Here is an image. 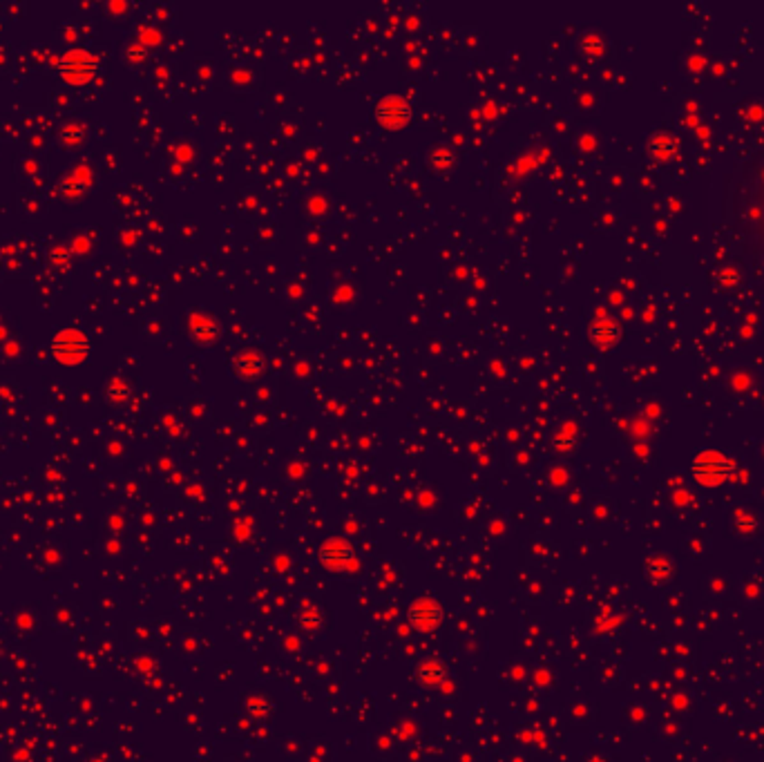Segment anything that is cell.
I'll return each instance as SVG.
<instances>
[{
	"label": "cell",
	"instance_id": "7c38bea8",
	"mask_svg": "<svg viewBox=\"0 0 764 762\" xmlns=\"http://www.w3.org/2000/svg\"><path fill=\"white\" fill-rule=\"evenodd\" d=\"M192 331L199 338H203V340H210V338H215L219 333V325L208 316H197V318H192Z\"/></svg>",
	"mask_w": 764,
	"mask_h": 762
},
{
	"label": "cell",
	"instance_id": "30bf717a",
	"mask_svg": "<svg viewBox=\"0 0 764 762\" xmlns=\"http://www.w3.org/2000/svg\"><path fill=\"white\" fill-rule=\"evenodd\" d=\"M733 526L737 532H742V535H753V532L760 528V519L740 507V510L733 512Z\"/></svg>",
	"mask_w": 764,
	"mask_h": 762
},
{
	"label": "cell",
	"instance_id": "8992f818",
	"mask_svg": "<svg viewBox=\"0 0 764 762\" xmlns=\"http://www.w3.org/2000/svg\"><path fill=\"white\" fill-rule=\"evenodd\" d=\"M675 563L670 561L668 557L659 555V557H650L646 561V577L652 586H664L675 579Z\"/></svg>",
	"mask_w": 764,
	"mask_h": 762
},
{
	"label": "cell",
	"instance_id": "7a4b0ae2",
	"mask_svg": "<svg viewBox=\"0 0 764 762\" xmlns=\"http://www.w3.org/2000/svg\"><path fill=\"white\" fill-rule=\"evenodd\" d=\"M318 561L329 570L342 572V570L353 568V566L358 563V553H355V546L351 544V541H346L342 537H331V539L322 541L320 544Z\"/></svg>",
	"mask_w": 764,
	"mask_h": 762
},
{
	"label": "cell",
	"instance_id": "277c9868",
	"mask_svg": "<svg viewBox=\"0 0 764 762\" xmlns=\"http://www.w3.org/2000/svg\"><path fill=\"white\" fill-rule=\"evenodd\" d=\"M376 118L385 128H405L411 121V103L400 94H385L376 103Z\"/></svg>",
	"mask_w": 764,
	"mask_h": 762
},
{
	"label": "cell",
	"instance_id": "9a60e30c",
	"mask_svg": "<svg viewBox=\"0 0 764 762\" xmlns=\"http://www.w3.org/2000/svg\"><path fill=\"white\" fill-rule=\"evenodd\" d=\"M737 279H740V270L735 266H722L715 270V282L722 286H735Z\"/></svg>",
	"mask_w": 764,
	"mask_h": 762
},
{
	"label": "cell",
	"instance_id": "8fae6325",
	"mask_svg": "<svg viewBox=\"0 0 764 762\" xmlns=\"http://www.w3.org/2000/svg\"><path fill=\"white\" fill-rule=\"evenodd\" d=\"M246 711H249L255 720H266L273 713V702L268 700V696H255L246 702Z\"/></svg>",
	"mask_w": 764,
	"mask_h": 762
},
{
	"label": "cell",
	"instance_id": "6da1fadb",
	"mask_svg": "<svg viewBox=\"0 0 764 762\" xmlns=\"http://www.w3.org/2000/svg\"><path fill=\"white\" fill-rule=\"evenodd\" d=\"M735 470H737V463L733 459H728V456H724L722 452H713V450L698 454L691 465L693 479L704 487H717L722 483H726L735 474Z\"/></svg>",
	"mask_w": 764,
	"mask_h": 762
},
{
	"label": "cell",
	"instance_id": "ba28073f",
	"mask_svg": "<svg viewBox=\"0 0 764 762\" xmlns=\"http://www.w3.org/2000/svg\"><path fill=\"white\" fill-rule=\"evenodd\" d=\"M679 141L668 132H657L655 137L648 141V150L655 159H670L677 152Z\"/></svg>",
	"mask_w": 764,
	"mask_h": 762
},
{
	"label": "cell",
	"instance_id": "9c48e42d",
	"mask_svg": "<svg viewBox=\"0 0 764 762\" xmlns=\"http://www.w3.org/2000/svg\"><path fill=\"white\" fill-rule=\"evenodd\" d=\"M235 367L246 378H255L262 369H264V355H262L259 351H244L235 358Z\"/></svg>",
	"mask_w": 764,
	"mask_h": 762
},
{
	"label": "cell",
	"instance_id": "5bb4252c",
	"mask_svg": "<svg viewBox=\"0 0 764 762\" xmlns=\"http://www.w3.org/2000/svg\"><path fill=\"white\" fill-rule=\"evenodd\" d=\"M604 47H606V43H604V38H601V34H594V31H590V34H583L581 36V49L583 52H588V54H601L604 52Z\"/></svg>",
	"mask_w": 764,
	"mask_h": 762
},
{
	"label": "cell",
	"instance_id": "3957f363",
	"mask_svg": "<svg viewBox=\"0 0 764 762\" xmlns=\"http://www.w3.org/2000/svg\"><path fill=\"white\" fill-rule=\"evenodd\" d=\"M445 622V608L434 597H418L407 608V624L418 633H431Z\"/></svg>",
	"mask_w": 764,
	"mask_h": 762
},
{
	"label": "cell",
	"instance_id": "52a82bcc",
	"mask_svg": "<svg viewBox=\"0 0 764 762\" xmlns=\"http://www.w3.org/2000/svg\"><path fill=\"white\" fill-rule=\"evenodd\" d=\"M590 335L594 342L599 344H610L617 342L619 335H622V325L617 322L615 318H594L590 322Z\"/></svg>",
	"mask_w": 764,
	"mask_h": 762
},
{
	"label": "cell",
	"instance_id": "5b68a950",
	"mask_svg": "<svg viewBox=\"0 0 764 762\" xmlns=\"http://www.w3.org/2000/svg\"><path fill=\"white\" fill-rule=\"evenodd\" d=\"M449 675V668L443 659L438 657H424L422 662L416 666V680H418L422 687L434 689L440 687Z\"/></svg>",
	"mask_w": 764,
	"mask_h": 762
},
{
	"label": "cell",
	"instance_id": "4fadbf2b",
	"mask_svg": "<svg viewBox=\"0 0 764 762\" xmlns=\"http://www.w3.org/2000/svg\"><path fill=\"white\" fill-rule=\"evenodd\" d=\"M322 613L318 611L316 606H307L304 608V611L300 613V626L304 631H309V633H316L318 628H322Z\"/></svg>",
	"mask_w": 764,
	"mask_h": 762
}]
</instances>
